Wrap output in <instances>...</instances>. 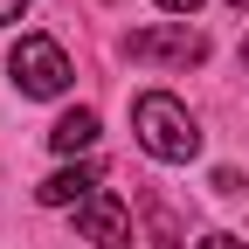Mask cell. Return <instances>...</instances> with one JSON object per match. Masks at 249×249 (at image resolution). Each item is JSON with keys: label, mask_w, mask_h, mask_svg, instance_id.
Segmentation results:
<instances>
[{"label": "cell", "mask_w": 249, "mask_h": 249, "mask_svg": "<svg viewBox=\"0 0 249 249\" xmlns=\"http://www.w3.org/2000/svg\"><path fill=\"white\" fill-rule=\"evenodd\" d=\"M132 132H139V145L152 152V160H166V166H187L201 152V124L187 118V104L166 97V90H145V97L132 104Z\"/></svg>", "instance_id": "obj_1"}, {"label": "cell", "mask_w": 249, "mask_h": 249, "mask_svg": "<svg viewBox=\"0 0 249 249\" xmlns=\"http://www.w3.org/2000/svg\"><path fill=\"white\" fill-rule=\"evenodd\" d=\"M7 70H14V90L21 97H62L70 90V55H62V42H49V35H21L14 42V55H7Z\"/></svg>", "instance_id": "obj_2"}, {"label": "cell", "mask_w": 249, "mask_h": 249, "mask_svg": "<svg viewBox=\"0 0 249 249\" xmlns=\"http://www.w3.org/2000/svg\"><path fill=\"white\" fill-rule=\"evenodd\" d=\"M124 55H132V62H180V70H187V62L208 55V42L180 21V28H139V35L124 42Z\"/></svg>", "instance_id": "obj_3"}, {"label": "cell", "mask_w": 249, "mask_h": 249, "mask_svg": "<svg viewBox=\"0 0 249 249\" xmlns=\"http://www.w3.org/2000/svg\"><path fill=\"white\" fill-rule=\"evenodd\" d=\"M76 235H83V242H97V249H124V242H132V208H124L118 194H104V187H97V194L76 208Z\"/></svg>", "instance_id": "obj_4"}, {"label": "cell", "mask_w": 249, "mask_h": 249, "mask_svg": "<svg viewBox=\"0 0 249 249\" xmlns=\"http://www.w3.org/2000/svg\"><path fill=\"white\" fill-rule=\"evenodd\" d=\"M90 194H97V166H90V160L62 166V173H49V180L35 187V201H42V208H83Z\"/></svg>", "instance_id": "obj_5"}, {"label": "cell", "mask_w": 249, "mask_h": 249, "mask_svg": "<svg viewBox=\"0 0 249 249\" xmlns=\"http://www.w3.org/2000/svg\"><path fill=\"white\" fill-rule=\"evenodd\" d=\"M49 145L62 152V160H76V152H90V145H97V111H70V118H55Z\"/></svg>", "instance_id": "obj_6"}, {"label": "cell", "mask_w": 249, "mask_h": 249, "mask_svg": "<svg viewBox=\"0 0 249 249\" xmlns=\"http://www.w3.org/2000/svg\"><path fill=\"white\" fill-rule=\"evenodd\" d=\"M201 249H249V242H242V235H208Z\"/></svg>", "instance_id": "obj_7"}, {"label": "cell", "mask_w": 249, "mask_h": 249, "mask_svg": "<svg viewBox=\"0 0 249 249\" xmlns=\"http://www.w3.org/2000/svg\"><path fill=\"white\" fill-rule=\"evenodd\" d=\"M152 7H166V14H194L201 0H152Z\"/></svg>", "instance_id": "obj_8"}, {"label": "cell", "mask_w": 249, "mask_h": 249, "mask_svg": "<svg viewBox=\"0 0 249 249\" xmlns=\"http://www.w3.org/2000/svg\"><path fill=\"white\" fill-rule=\"evenodd\" d=\"M21 7H28V0H0V28H7V21H21Z\"/></svg>", "instance_id": "obj_9"}, {"label": "cell", "mask_w": 249, "mask_h": 249, "mask_svg": "<svg viewBox=\"0 0 249 249\" xmlns=\"http://www.w3.org/2000/svg\"><path fill=\"white\" fill-rule=\"evenodd\" d=\"M229 7H235V14H242V7H249V0H229Z\"/></svg>", "instance_id": "obj_10"}, {"label": "cell", "mask_w": 249, "mask_h": 249, "mask_svg": "<svg viewBox=\"0 0 249 249\" xmlns=\"http://www.w3.org/2000/svg\"><path fill=\"white\" fill-rule=\"evenodd\" d=\"M242 62H249V42H242Z\"/></svg>", "instance_id": "obj_11"}]
</instances>
